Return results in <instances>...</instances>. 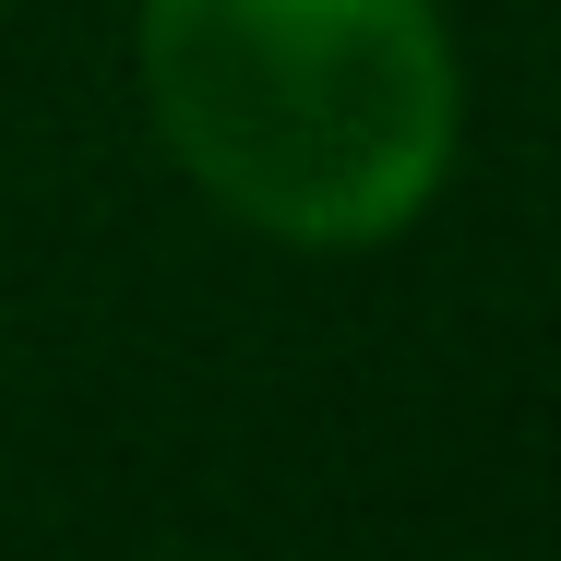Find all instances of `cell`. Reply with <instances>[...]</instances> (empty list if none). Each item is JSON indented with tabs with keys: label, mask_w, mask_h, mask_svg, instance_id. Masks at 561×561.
<instances>
[{
	"label": "cell",
	"mask_w": 561,
	"mask_h": 561,
	"mask_svg": "<svg viewBox=\"0 0 561 561\" xmlns=\"http://www.w3.org/2000/svg\"><path fill=\"white\" fill-rule=\"evenodd\" d=\"M144 108L239 227L370 251L443 192L454 48L431 0H144Z\"/></svg>",
	"instance_id": "6da1fadb"
}]
</instances>
